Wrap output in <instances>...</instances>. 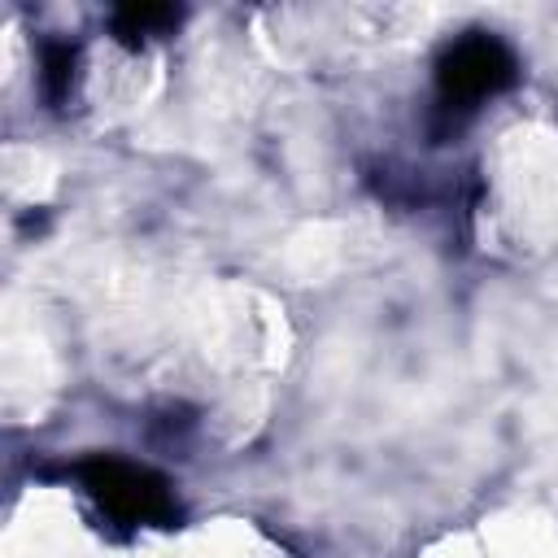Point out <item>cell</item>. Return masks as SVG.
Returning <instances> with one entry per match:
<instances>
[{
    "instance_id": "3",
    "label": "cell",
    "mask_w": 558,
    "mask_h": 558,
    "mask_svg": "<svg viewBox=\"0 0 558 558\" xmlns=\"http://www.w3.org/2000/svg\"><path fill=\"white\" fill-rule=\"evenodd\" d=\"M109 26H113V35H118L126 48H140L144 39L174 31V26H179V9H174V4H126V9L113 13Z\"/></svg>"
},
{
    "instance_id": "2",
    "label": "cell",
    "mask_w": 558,
    "mask_h": 558,
    "mask_svg": "<svg viewBox=\"0 0 558 558\" xmlns=\"http://www.w3.org/2000/svg\"><path fill=\"white\" fill-rule=\"evenodd\" d=\"M514 78H519L514 52L497 35H484V31L462 35L436 61V96H440V109H475L480 100L506 92Z\"/></svg>"
},
{
    "instance_id": "4",
    "label": "cell",
    "mask_w": 558,
    "mask_h": 558,
    "mask_svg": "<svg viewBox=\"0 0 558 558\" xmlns=\"http://www.w3.org/2000/svg\"><path fill=\"white\" fill-rule=\"evenodd\" d=\"M44 92L48 100H65L70 83H74V48L70 44H48L44 48Z\"/></svg>"
},
{
    "instance_id": "1",
    "label": "cell",
    "mask_w": 558,
    "mask_h": 558,
    "mask_svg": "<svg viewBox=\"0 0 558 558\" xmlns=\"http://www.w3.org/2000/svg\"><path fill=\"white\" fill-rule=\"evenodd\" d=\"M78 480H83V493L118 523L126 527H166L174 523L179 506L170 497V484L140 466V462H126V458H87L78 466Z\"/></svg>"
}]
</instances>
